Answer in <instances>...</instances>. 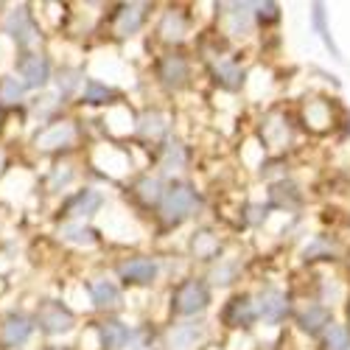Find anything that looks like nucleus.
Wrapping results in <instances>:
<instances>
[{
	"instance_id": "obj_13",
	"label": "nucleus",
	"mask_w": 350,
	"mask_h": 350,
	"mask_svg": "<svg viewBox=\"0 0 350 350\" xmlns=\"http://www.w3.org/2000/svg\"><path fill=\"white\" fill-rule=\"evenodd\" d=\"M202 339V328L188 323V325H177L171 334H168V347L171 350H191L196 347V342Z\"/></svg>"
},
{
	"instance_id": "obj_16",
	"label": "nucleus",
	"mask_w": 350,
	"mask_h": 350,
	"mask_svg": "<svg viewBox=\"0 0 350 350\" xmlns=\"http://www.w3.org/2000/svg\"><path fill=\"white\" fill-rule=\"evenodd\" d=\"M160 79L168 87H180L188 79V65L180 59V56H168V59L160 65Z\"/></svg>"
},
{
	"instance_id": "obj_24",
	"label": "nucleus",
	"mask_w": 350,
	"mask_h": 350,
	"mask_svg": "<svg viewBox=\"0 0 350 350\" xmlns=\"http://www.w3.org/2000/svg\"><path fill=\"white\" fill-rule=\"evenodd\" d=\"M252 6H236V12H232V23H230V34H236V37H241V34H247V28H250V20H252V12H250Z\"/></svg>"
},
{
	"instance_id": "obj_19",
	"label": "nucleus",
	"mask_w": 350,
	"mask_h": 350,
	"mask_svg": "<svg viewBox=\"0 0 350 350\" xmlns=\"http://www.w3.org/2000/svg\"><path fill=\"white\" fill-rule=\"evenodd\" d=\"M23 93H25V87L14 76H3V79H0V104H3V107L17 104L23 98Z\"/></svg>"
},
{
	"instance_id": "obj_10",
	"label": "nucleus",
	"mask_w": 350,
	"mask_h": 350,
	"mask_svg": "<svg viewBox=\"0 0 350 350\" xmlns=\"http://www.w3.org/2000/svg\"><path fill=\"white\" fill-rule=\"evenodd\" d=\"M286 308H288V303H286V297L280 295V291H264V295H260L258 311L264 319H269V323H280V319L286 317Z\"/></svg>"
},
{
	"instance_id": "obj_11",
	"label": "nucleus",
	"mask_w": 350,
	"mask_h": 350,
	"mask_svg": "<svg viewBox=\"0 0 350 350\" xmlns=\"http://www.w3.org/2000/svg\"><path fill=\"white\" fill-rule=\"evenodd\" d=\"M98 334H101V345L107 347V350H118V347H124L126 342H129V328L124 325V323H118V319H109V323H104L101 328H98Z\"/></svg>"
},
{
	"instance_id": "obj_20",
	"label": "nucleus",
	"mask_w": 350,
	"mask_h": 350,
	"mask_svg": "<svg viewBox=\"0 0 350 350\" xmlns=\"http://www.w3.org/2000/svg\"><path fill=\"white\" fill-rule=\"evenodd\" d=\"M62 239L73 241V244H81V247H90V244H96V230L81 227V224H65L62 227Z\"/></svg>"
},
{
	"instance_id": "obj_23",
	"label": "nucleus",
	"mask_w": 350,
	"mask_h": 350,
	"mask_svg": "<svg viewBox=\"0 0 350 350\" xmlns=\"http://www.w3.org/2000/svg\"><path fill=\"white\" fill-rule=\"evenodd\" d=\"M325 350H350V331L345 325H331L325 334Z\"/></svg>"
},
{
	"instance_id": "obj_21",
	"label": "nucleus",
	"mask_w": 350,
	"mask_h": 350,
	"mask_svg": "<svg viewBox=\"0 0 350 350\" xmlns=\"http://www.w3.org/2000/svg\"><path fill=\"white\" fill-rule=\"evenodd\" d=\"M160 34H163L165 40H183V34H185V20H183V14H180V12H168V14L163 17Z\"/></svg>"
},
{
	"instance_id": "obj_28",
	"label": "nucleus",
	"mask_w": 350,
	"mask_h": 350,
	"mask_svg": "<svg viewBox=\"0 0 350 350\" xmlns=\"http://www.w3.org/2000/svg\"><path fill=\"white\" fill-rule=\"evenodd\" d=\"M193 250H196V255H211L216 250V239L208 236V232H202V236H196V241H193Z\"/></svg>"
},
{
	"instance_id": "obj_8",
	"label": "nucleus",
	"mask_w": 350,
	"mask_h": 350,
	"mask_svg": "<svg viewBox=\"0 0 350 350\" xmlns=\"http://www.w3.org/2000/svg\"><path fill=\"white\" fill-rule=\"evenodd\" d=\"M28 336H31V323H28V317H23V314L6 317L3 328H0V339H3L6 347H17V345H23Z\"/></svg>"
},
{
	"instance_id": "obj_25",
	"label": "nucleus",
	"mask_w": 350,
	"mask_h": 350,
	"mask_svg": "<svg viewBox=\"0 0 350 350\" xmlns=\"http://www.w3.org/2000/svg\"><path fill=\"white\" fill-rule=\"evenodd\" d=\"M216 76H219V81L224 84V87H239L241 81H244V70L241 68H236V65H221V68H216Z\"/></svg>"
},
{
	"instance_id": "obj_14",
	"label": "nucleus",
	"mask_w": 350,
	"mask_h": 350,
	"mask_svg": "<svg viewBox=\"0 0 350 350\" xmlns=\"http://www.w3.org/2000/svg\"><path fill=\"white\" fill-rule=\"evenodd\" d=\"M146 20V6L143 3H132V6H124L121 14H118V34H135L137 28L143 25Z\"/></svg>"
},
{
	"instance_id": "obj_9",
	"label": "nucleus",
	"mask_w": 350,
	"mask_h": 350,
	"mask_svg": "<svg viewBox=\"0 0 350 350\" xmlns=\"http://www.w3.org/2000/svg\"><path fill=\"white\" fill-rule=\"evenodd\" d=\"M224 319H227V325L232 328H244L250 325L252 319H255V308L250 303V297H236V300H230L227 311H224Z\"/></svg>"
},
{
	"instance_id": "obj_7",
	"label": "nucleus",
	"mask_w": 350,
	"mask_h": 350,
	"mask_svg": "<svg viewBox=\"0 0 350 350\" xmlns=\"http://www.w3.org/2000/svg\"><path fill=\"white\" fill-rule=\"evenodd\" d=\"M118 275L126 280V283H137V286H146V283H152L154 275H157V264L149 258H132L126 260V264L118 267Z\"/></svg>"
},
{
	"instance_id": "obj_2",
	"label": "nucleus",
	"mask_w": 350,
	"mask_h": 350,
	"mask_svg": "<svg viewBox=\"0 0 350 350\" xmlns=\"http://www.w3.org/2000/svg\"><path fill=\"white\" fill-rule=\"evenodd\" d=\"M37 323L45 334H65L73 328V314L56 300H45L37 308Z\"/></svg>"
},
{
	"instance_id": "obj_27",
	"label": "nucleus",
	"mask_w": 350,
	"mask_h": 350,
	"mask_svg": "<svg viewBox=\"0 0 350 350\" xmlns=\"http://www.w3.org/2000/svg\"><path fill=\"white\" fill-rule=\"evenodd\" d=\"M137 191H140V196H143L146 202H157V199H160V183H157V180H143V183L137 185Z\"/></svg>"
},
{
	"instance_id": "obj_12",
	"label": "nucleus",
	"mask_w": 350,
	"mask_h": 350,
	"mask_svg": "<svg viewBox=\"0 0 350 350\" xmlns=\"http://www.w3.org/2000/svg\"><path fill=\"white\" fill-rule=\"evenodd\" d=\"M101 193L98 191H81L68 202V213L70 216H93L101 208Z\"/></svg>"
},
{
	"instance_id": "obj_3",
	"label": "nucleus",
	"mask_w": 350,
	"mask_h": 350,
	"mask_svg": "<svg viewBox=\"0 0 350 350\" xmlns=\"http://www.w3.org/2000/svg\"><path fill=\"white\" fill-rule=\"evenodd\" d=\"M17 70L23 76V87H45L51 81V65L42 53H25L17 62Z\"/></svg>"
},
{
	"instance_id": "obj_4",
	"label": "nucleus",
	"mask_w": 350,
	"mask_h": 350,
	"mask_svg": "<svg viewBox=\"0 0 350 350\" xmlns=\"http://www.w3.org/2000/svg\"><path fill=\"white\" fill-rule=\"evenodd\" d=\"M6 34L17 42V45H31V42H37V25H34V20H31V12H28L25 6H20V9H14L9 17H6Z\"/></svg>"
},
{
	"instance_id": "obj_26",
	"label": "nucleus",
	"mask_w": 350,
	"mask_h": 350,
	"mask_svg": "<svg viewBox=\"0 0 350 350\" xmlns=\"http://www.w3.org/2000/svg\"><path fill=\"white\" fill-rule=\"evenodd\" d=\"M81 73H76V70H65L62 76H59V96H70L76 87L81 84V79H79Z\"/></svg>"
},
{
	"instance_id": "obj_18",
	"label": "nucleus",
	"mask_w": 350,
	"mask_h": 350,
	"mask_svg": "<svg viewBox=\"0 0 350 350\" xmlns=\"http://www.w3.org/2000/svg\"><path fill=\"white\" fill-rule=\"evenodd\" d=\"M328 319H331L328 308H323V306H308V308L303 311V317H300V325L314 334V331H319L323 325H328Z\"/></svg>"
},
{
	"instance_id": "obj_22",
	"label": "nucleus",
	"mask_w": 350,
	"mask_h": 350,
	"mask_svg": "<svg viewBox=\"0 0 350 350\" xmlns=\"http://www.w3.org/2000/svg\"><path fill=\"white\" fill-rule=\"evenodd\" d=\"M112 98V90L107 84H101V81H96V79H90L84 84V101L87 104H107Z\"/></svg>"
},
{
	"instance_id": "obj_5",
	"label": "nucleus",
	"mask_w": 350,
	"mask_h": 350,
	"mask_svg": "<svg viewBox=\"0 0 350 350\" xmlns=\"http://www.w3.org/2000/svg\"><path fill=\"white\" fill-rule=\"evenodd\" d=\"M205 306H208V288L202 286L199 280H188V283H183L180 291H177V297H174V308H177L180 314H185V317L202 311Z\"/></svg>"
},
{
	"instance_id": "obj_15",
	"label": "nucleus",
	"mask_w": 350,
	"mask_h": 350,
	"mask_svg": "<svg viewBox=\"0 0 350 350\" xmlns=\"http://www.w3.org/2000/svg\"><path fill=\"white\" fill-rule=\"evenodd\" d=\"M90 295H93V303H96L98 308H115V306L121 303L118 286H112L109 280H96V283L90 286Z\"/></svg>"
},
{
	"instance_id": "obj_17",
	"label": "nucleus",
	"mask_w": 350,
	"mask_h": 350,
	"mask_svg": "<svg viewBox=\"0 0 350 350\" xmlns=\"http://www.w3.org/2000/svg\"><path fill=\"white\" fill-rule=\"evenodd\" d=\"M311 23H314V28H317V34L325 40L328 51L334 53V59H342V56H339V48L334 45L331 31H328V25H325V6H323V3H317V6H314V12H311Z\"/></svg>"
},
{
	"instance_id": "obj_6",
	"label": "nucleus",
	"mask_w": 350,
	"mask_h": 350,
	"mask_svg": "<svg viewBox=\"0 0 350 350\" xmlns=\"http://www.w3.org/2000/svg\"><path fill=\"white\" fill-rule=\"evenodd\" d=\"M73 137H76L73 124L59 121V124L45 126V129L34 137V146H37L40 152H53V149H65V146H70V143H73Z\"/></svg>"
},
{
	"instance_id": "obj_1",
	"label": "nucleus",
	"mask_w": 350,
	"mask_h": 350,
	"mask_svg": "<svg viewBox=\"0 0 350 350\" xmlns=\"http://www.w3.org/2000/svg\"><path fill=\"white\" fill-rule=\"evenodd\" d=\"M193 208H196V193L188 185H177L168 191V196L163 202V216L168 224H180L193 213Z\"/></svg>"
},
{
	"instance_id": "obj_29",
	"label": "nucleus",
	"mask_w": 350,
	"mask_h": 350,
	"mask_svg": "<svg viewBox=\"0 0 350 350\" xmlns=\"http://www.w3.org/2000/svg\"><path fill=\"white\" fill-rule=\"evenodd\" d=\"M236 269H239V264H236V260H230V264L227 267H221V269H216V283H230L232 280V275H236Z\"/></svg>"
},
{
	"instance_id": "obj_30",
	"label": "nucleus",
	"mask_w": 350,
	"mask_h": 350,
	"mask_svg": "<svg viewBox=\"0 0 350 350\" xmlns=\"http://www.w3.org/2000/svg\"><path fill=\"white\" fill-rule=\"evenodd\" d=\"M48 350H65V347H48Z\"/></svg>"
}]
</instances>
